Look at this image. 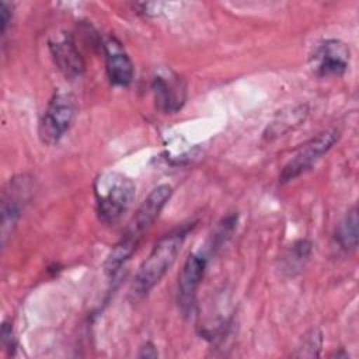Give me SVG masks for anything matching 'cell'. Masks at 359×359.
<instances>
[{
    "label": "cell",
    "mask_w": 359,
    "mask_h": 359,
    "mask_svg": "<svg viewBox=\"0 0 359 359\" xmlns=\"http://www.w3.org/2000/svg\"><path fill=\"white\" fill-rule=\"evenodd\" d=\"M358 224H359V219H358V209L356 206H353L346 215L345 217L341 220V223L338 224L335 234H334V240L335 244L338 245L339 250L349 252L353 251L358 247Z\"/></svg>",
    "instance_id": "12"
},
{
    "label": "cell",
    "mask_w": 359,
    "mask_h": 359,
    "mask_svg": "<svg viewBox=\"0 0 359 359\" xmlns=\"http://www.w3.org/2000/svg\"><path fill=\"white\" fill-rule=\"evenodd\" d=\"M194 224L180 226L164 234L151 248L150 254L139 266L133 279V293L136 296L147 294L165 275L174 264L181 247Z\"/></svg>",
    "instance_id": "2"
},
{
    "label": "cell",
    "mask_w": 359,
    "mask_h": 359,
    "mask_svg": "<svg viewBox=\"0 0 359 359\" xmlns=\"http://www.w3.org/2000/svg\"><path fill=\"white\" fill-rule=\"evenodd\" d=\"M13 328L11 324L8 321H4L1 325V345L7 349H11V346H14V341H13Z\"/></svg>",
    "instance_id": "18"
},
{
    "label": "cell",
    "mask_w": 359,
    "mask_h": 359,
    "mask_svg": "<svg viewBox=\"0 0 359 359\" xmlns=\"http://www.w3.org/2000/svg\"><path fill=\"white\" fill-rule=\"evenodd\" d=\"M10 192H6L1 202V244L4 245L7 237L11 236L17 222L21 216V209L24 201L27 199V192L29 191L25 178H14L10 182Z\"/></svg>",
    "instance_id": "11"
},
{
    "label": "cell",
    "mask_w": 359,
    "mask_h": 359,
    "mask_svg": "<svg viewBox=\"0 0 359 359\" xmlns=\"http://www.w3.org/2000/svg\"><path fill=\"white\" fill-rule=\"evenodd\" d=\"M105 53L107 74L114 86L126 87L133 80V63L115 36H108L102 45Z\"/></svg>",
    "instance_id": "9"
},
{
    "label": "cell",
    "mask_w": 359,
    "mask_h": 359,
    "mask_svg": "<svg viewBox=\"0 0 359 359\" xmlns=\"http://www.w3.org/2000/svg\"><path fill=\"white\" fill-rule=\"evenodd\" d=\"M172 195V187L168 184H160L150 191L147 198L140 203L135 216L132 217L126 231L121 237V240L112 247L111 252L108 254L104 268L108 273H115L125 261L135 252L140 240L143 238L144 231L154 223L158 217L160 212L170 201Z\"/></svg>",
    "instance_id": "1"
},
{
    "label": "cell",
    "mask_w": 359,
    "mask_h": 359,
    "mask_svg": "<svg viewBox=\"0 0 359 359\" xmlns=\"http://www.w3.org/2000/svg\"><path fill=\"white\" fill-rule=\"evenodd\" d=\"M156 107L165 112L174 114L181 109L187 98V86L184 80L175 74H157L151 83Z\"/></svg>",
    "instance_id": "8"
},
{
    "label": "cell",
    "mask_w": 359,
    "mask_h": 359,
    "mask_svg": "<svg viewBox=\"0 0 359 359\" xmlns=\"http://www.w3.org/2000/svg\"><path fill=\"white\" fill-rule=\"evenodd\" d=\"M313 245L309 240H297L294 241L289 250L285 252V255L280 259V269L289 276H293L299 273L306 262L309 261V257L311 255Z\"/></svg>",
    "instance_id": "13"
},
{
    "label": "cell",
    "mask_w": 359,
    "mask_h": 359,
    "mask_svg": "<svg viewBox=\"0 0 359 359\" xmlns=\"http://www.w3.org/2000/svg\"><path fill=\"white\" fill-rule=\"evenodd\" d=\"M323 344V335L318 330H313L309 334H306L302 339L300 346L297 348V352L294 356H318L320 349Z\"/></svg>",
    "instance_id": "16"
},
{
    "label": "cell",
    "mask_w": 359,
    "mask_h": 359,
    "mask_svg": "<svg viewBox=\"0 0 359 359\" xmlns=\"http://www.w3.org/2000/svg\"><path fill=\"white\" fill-rule=\"evenodd\" d=\"M77 111V102L72 93L57 90L49 100L39 122V137L45 144H56L70 129Z\"/></svg>",
    "instance_id": "4"
},
{
    "label": "cell",
    "mask_w": 359,
    "mask_h": 359,
    "mask_svg": "<svg viewBox=\"0 0 359 359\" xmlns=\"http://www.w3.org/2000/svg\"><path fill=\"white\" fill-rule=\"evenodd\" d=\"M339 129L331 128L306 142L283 165L279 174V182L286 184L309 171L324 154L332 149V146L339 140Z\"/></svg>",
    "instance_id": "5"
},
{
    "label": "cell",
    "mask_w": 359,
    "mask_h": 359,
    "mask_svg": "<svg viewBox=\"0 0 359 359\" xmlns=\"http://www.w3.org/2000/svg\"><path fill=\"white\" fill-rule=\"evenodd\" d=\"M94 195L100 220L105 224H114L132 206L136 185L122 172L105 171L94 181Z\"/></svg>",
    "instance_id": "3"
},
{
    "label": "cell",
    "mask_w": 359,
    "mask_h": 359,
    "mask_svg": "<svg viewBox=\"0 0 359 359\" xmlns=\"http://www.w3.org/2000/svg\"><path fill=\"white\" fill-rule=\"evenodd\" d=\"M11 17H13V7L3 1L0 4V31H1V35L6 34L10 22H11Z\"/></svg>",
    "instance_id": "17"
},
{
    "label": "cell",
    "mask_w": 359,
    "mask_h": 359,
    "mask_svg": "<svg viewBox=\"0 0 359 359\" xmlns=\"http://www.w3.org/2000/svg\"><path fill=\"white\" fill-rule=\"evenodd\" d=\"M237 227V215L231 213L226 217H223L217 227L215 229L210 240H209V247H208V252L212 254L213 251H216L217 248H220L234 233Z\"/></svg>",
    "instance_id": "15"
},
{
    "label": "cell",
    "mask_w": 359,
    "mask_h": 359,
    "mask_svg": "<svg viewBox=\"0 0 359 359\" xmlns=\"http://www.w3.org/2000/svg\"><path fill=\"white\" fill-rule=\"evenodd\" d=\"M351 52L345 42L339 39H327L317 45L311 55V66L317 76H342L349 66Z\"/></svg>",
    "instance_id": "7"
},
{
    "label": "cell",
    "mask_w": 359,
    "mask_h": 359,
    "mask_svg": "<svg viewBox=\"0 0 359 359\" xmlns=\"http://www.w3.org/2000/svg\"><path fill=\"white\" fill-rule=\"evenodd\" d=\"M306 115H307L306 105H297V107L290 108L286 112H280L276 116V119L266 128L264 137L268 140H272L275 137L282 136L290 128H293L294 125H299L304 119Z\"/></svg>",
    "instance_id": "14"
},
{
    "label": "cell",
    "mask_w": 359,
    "mask_h": 359,
    "mask_svg": "<svg viewBox=\"0 0 359 359\" xmlns=\"http://www.w3.org/2000/svg\"><path fill=\"white\" fill-rule=\"evenodd\" d=\"M157 349L154 348L153 344L147 342L146 345H143L140 348V352H139V358H157Z\"/></svg>",
    "instance_id": "19"
},
{
    "label": "cell",
    "mask_w": 359,
    "mask_h": 359,
    "mask_svg": "<svg viewBox=\"0 0 359 359\" xmlns=\"http://www.w3.org/2000/svg\"><path fill=\"white\" fill-rule=\"evenodd\" d=\"M49 49L57 69L67 79H77L84 72V60L76 46V42L69 32H63L56 39L49 42Z\"/></svg>",
    "instance_id": "10"
},
{
    "label": "cell",
    "mask_w": 359,
    "mask_h": 359,
    "mask_svg": "<svg viewBox=\"0 0 359 359\" xmlns=\"http://www.w3.org/2000/svg\"><path fill=\"white\" fill-rule=\"evenodd\" d=\"M208 258L202 252H192L188 255L178 276V307L184 316L194 311L196 302V292L203 279Z\"/></svg>",
    "instance_id": "6"
}]
</instances>
